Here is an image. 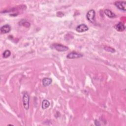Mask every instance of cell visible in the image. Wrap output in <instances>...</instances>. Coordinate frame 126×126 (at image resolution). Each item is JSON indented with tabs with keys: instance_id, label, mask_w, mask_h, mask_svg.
I'll use <instances>...</instances> for the list:
<instances>
[{
	"instance_id": "1",
	"label": "cell",
	"mask_w": 126,
	"mask_h": 126,
	"mask_svg": "<svg viewBox=\"0 0 126 126\" xmlns=\"http://www.w3.org/2000/svg\"><path fill=\"white\" fill-rule=\"evenodd\" d=\"M51 47L59 52H64L68 50V48L67 46L61 44H53Z\"/></svg>"
},
{
	"instance_id": "11",
	"label": "cell",
	"mask_w": 126,
	"mask_h": 126,
	"mask_svg": "<svg viewBox=\"0 0 126 126\" xmlns=\"http://www.w3.org/2000/svg\"><path fill=\"white\" fill-rule=\"evenodd\" d=\"M50 105V102L47 100H44L42 102V108L43 109H45L47 108Z\"/></svg>"
},
{
	"instance_id": "9",
	"label": "cell",
	"mask_w": 126,
	"mask_h": 126,
	"mask_svg": "<svg viewBox=\"0 0 126 126\" xmlns=\"http://www.w3.org/2000/svg\"><path fill=\"white\" fill-rule=\"evenodd\" d=\"M52 82V80L50 78L45 77L42 80V84L44 86L47 87L50 85Z\"/></svg>"
},
{
	"instance_id": "4",
	"label": "cell",
	"mask_w": 126,
	"mask_h": 126,
	"mask_svg": "<svg viewBox=\"0 0 126 126\" xmlns=\"http://www.w3.org/2000/svg\"><path fill=\"white\" fill-rule=\"evenodd\" d=\"M114 4L120 10L125 11L126 10V1H116Z\"/></svg>"
},
{
	"instance_id": "7",
	"label": "cell",
	"mask_w": 126,
	"mask_h": 126,
	"mask_svg": "<svg viewBox=\"0 0 126 126\" xmlns=\"http://www.w3.org/2000/svg\"><path fill=\"white\" fill-rule=\"evenodd\" d=\"M0 32L2 33H8L11 31V27L8 24H6L2 26L0 28Z\"/></svg>"
},
{
	"instance_id": "2",
	"label": "cell",
	"mask_w": 126,
	"mask_h": 126,
	"mask_svg": "<svg viewBox=\"0 0 126 126\" xmlns=\"http://www.w3.org/2000/svg\"><path fill=\"white\" fill-rule=\"evenodd\" d=\"M29 102H30V96L27 93H25L23 96V103L24 108L26 110H28L29 108Z\"/></svg>"
},
{
	"instance_id": "12",
	"label": "cell",
	"mask_w": 126,
	"mask_h": 126,
	"mask_svg": "<svg viewBox=\"0 0 126 126\" xmlns=\"http://www.w3.org/2000/svg\"><path fill=\"white\" fill-rule=\"evenodd\" d=\"M11 55V52L9 50H6L4 51L2 54V56L4 58H7L10 56Z\"/></svg>"
},
{
	"instance_id": "3",
	"label": "cell",
	"mask_w": 126,
	"mask_h": 126,
	"mask_svg": "<svg viewBox=\"0 0 126 126\" xmlns=\"http://www.w3.org/2000/svg\"><path fill=\"white\" fill-rule=\"evenodd\" d=\"M95 11L94 9H91L88 11L86 14V17L88 21L91 22H94L95 21Z\"/></svg>"
},
{
	"instance_id": "5",
	"label": "cell",
	"mask_w": 126,
	"mask_h": 126,
	"mask_svg": "<svg viewBox=\"0 0 126 126\" xmlns=\"http://www.w3.org/2000/svg\"><path fill=\"white\" fill-rule=\"evenodd\" d=\"M89 29L88 26L84 24H82L77 26L76 28V31L78 32H86Z\"/></svg>"
},
{
	"instance_id": "8",
	"label": "cell",
	"mask_w": 126,
	"mask_h": 126,
	"mask_svg": "<svg viewBox=\"0 0 126 126\" xmlns=\"http://www.w3.org/2000/svg\"><path fill=\"white\" fill-rule=\"evenodd\" d=\"M115 29L118 31V32H123L125 30V26L124 24L121 22H120L118 24H117L115 26H114Z\"/></svg>"
},
{
	"instance_id": "10",
	"label": "cell",
	"mask_w": 126,
	"mask_h": 126,
	"mask_svg": "<svg viewBox=\"0 0 126 126\" xmlns=\"http://www.w3.org/2000/svg\"><path fill=\"white\" fill-rule=\"evenodd\" d=\"M105 14L108 17L111 18H115L116 17V15L115 14H114L112 11H111L109 9H105L104 11Z\"/></svg>"
},
{
	"instance_id": "6",
	"label": "cell",
	"mask_w": 126,
	"mask_h": 126,
	"mask_svg": "<svg viewBox=\"0 0 126 126\" xmlns=\"http://www.w3.org/2000/svg\"><path fill=\"white\" fill-rule=\"evenodd\" d=\"M83 55L79 53H77L76 52H72L69 53L67 55V58L68 59H77L80 57H82Z\"/></svg>"
},
{
	"instance_id": "13",
	"label": "cell",
	"mask_w": 126,
	"mask_h": 126,
	"mask_svg": "<svg viewBox=\"0 0 126 126\" xmlns=\"http://www.w3.org/2000/svg\"><path fill=\"white\" fill-rule=\"evenodd\" d=\"M104 49L105 50H106V51H107L108 52H112V53L115 52V50L114 49H113V48L110 47H105L104 48Z\"/></svg>"
}]
</instances>
